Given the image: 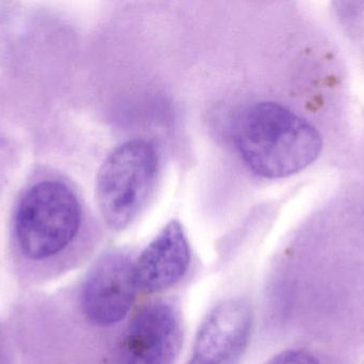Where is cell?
<instances>
[{"label":"cell","instance_id":"7a4b0ae2","mask_svg":"<svg viewBox=\"0 0 364 364\" xmlns=\"http://www.w3.org/2000/svg\"><path fill=\"white\" fill-rule=\"evenodd\" d=\"M159 154L146 139L117 145L102 162L96 177V200L106 224L114 230L127 228L155 192Z\"/></svg>","mask_w":364,"mask_h":364},{"label":"cell","instance_id":"277c9868","mask_svg":"<svg viewBox=\"0 0 364 364\" xmlns=\"http://www.w3.org/2000/svg\"><path fill=\"white\" fill-rule=\"evenodd\" d=\"M134 263L127 254L111 252L90 271L81 294L87 318L100 326H111L126 318L136 292Z\"/></svg>","mask_w":364,"mask_h":364},{"label":"cell","instance_id":"6da1fadb","mask_svg":"<svg viewBox=\"0 0 364 364\" xmlns=\"http://www.w3.org/2000/svg\"><path fill=\"white\" fill-rule=\"evenodd\" d=\"M230 130L242 162L263 179H282L301 172L322 150V137L312 124L271 100L242 108Z\"/></svg>","mask_w":364,"mask_h":364},{"label":"cell","instance_id":"ba28073f","mask_svg":"<svg viewBox=\"0 0 364 364\" xmlns=\"http://www.w3.org/2000/svg\"><path fill=\"white\" fill-rule=\"evenodd\" d=\"M267 364H320V361L308 350L293 348L280 353Z\"/></svg>","mask_w":364,"mask_h":364},{"label":"cell","instance_id":"52a82bcc","mask_svg":"<svg viewBox=\"0 0 364 364\" xmlns=\"http://www.w3.org/2000/svg\"><path fill=\"white\" fill-rule=\"evenodd\" d=\"M190 258V245L183 227L178 220H172L134 263L136 290L158 293L171 288L186 275Z\"/></svg>","mask_w":364,"mask_h":364},{"label":"cell","instance_id":"8992f818","mask_svg":"<svg viewBox=\"0 0 364 364\" xmlns=\"http://www.w3.org/2000/svg\"><path fill=\"white\" fill-rule=\"evenodd\" d=\"M181 343L176 310L164 301L149 303L130 323L124 341V364H173Z\"/></svg>","mask_w":364,"mask_h":364},{"label":"cell","instance_id":"5b68a950","mask_svg":"<svg viewBox=\"0 0 364 364\" xmlns=\"http://www.w3.org/2000/svg\"><path fill=\"white\" fill-rule=\"evenodd\" d=\"M252 326V308L245 299L222 301L201 323L188 364H239Z\"/></svg>","mask_w":364,"mask_h":364},{"label":"cell","instance_id":"3957f363","mask_svg":"<svg viewBox=\"0 0 364 364\" xmlns=\"http://www.w3.org/2000/svg\"><path fill=\"white\" fill-rule=\"evenodd\" d=\"M82 219L78 197L66 184L44 181L21 197L15 213V236L30 260H46L76 237Z\"/></svg>","mask_w":364,"mask_h":364}]
</instances>
